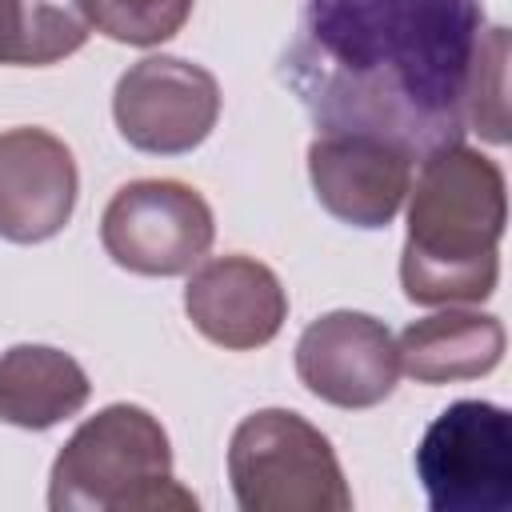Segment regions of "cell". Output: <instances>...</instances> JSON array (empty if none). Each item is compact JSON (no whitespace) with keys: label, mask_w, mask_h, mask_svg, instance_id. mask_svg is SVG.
<instances>
[{"label":"cell","mask_w":512,"mask_h":512,"mask_svg":"<svg viewBox=\"0 0 512 512\" xmlns=\"http://www.w3.org/2000/svg\"><path fill=\"white\" fill-rule=\"evenodd\" d=\"M400 284L412 304H480L500 280L508 188L496 160L460 144L424 156L408 184Z\"/></svg>","instance_id":"7a4b0ae2"},{"label":"cell","mask_w":512,"mask_h":512,"mask_svg":"<svg viewBox=\"0 0 512 512\" xmlns=\"http://www.w3.org/2000/svg\"><path fill=\"white\" fill-rule=\"evenodd\" d=\"M52 512H192L196 496L172 476V444L140 404L88 416L48 476Z\"/></svg>","instance_id":"3957f363"},{"label":"cell","mask_w":512,"mask_h":512,"mask_svg":"<svg viewBox=\"0 0 512 512\" xmlns=\"http://www.w3.org/2000/svg\"><path fill=\"white\" fill-rule=\"evenodd\" d=\"M296 376L324 404L376 408L400 376L396 340L368 312H324L296 340Z\"/></svg>","instance_id":"ba28073f"},{"label":"cell","mask_w":512,"mask_h":512,"mask_svg":"<svg viewBox=\"0 0 512 512\" xmlns=\"http://www.w3.org/2000/svg\"><path fill=\"white\" fill-rule=\"evenodd\" d=\"M88 36V0H0V64H60L80 52Z\"/></svg>","instance_id":"5bb4252c"},{"label":"cell","mask_w":512,"mask_h":512,"mask_svg":"<svg viewBox=\"0 0 512 512\" xmlns=\"http://www.w3.org/2000/svg\"><path fill=\"white\" fill-rule=\"evenodd\" d=\"M308 180L324 212L352 228H388L412 184V156L380 136L320 132L308 144Z\"/></svg>","instance_id":"9c48e42d"},{"label":"cell","mask_w":512,"mask_h":512,"mask_svg":"<svg viewBox=\"0 0 512 512\" xmlns=\"http://www.w3.org/2000/svg\"><path fill=\"white\" fill-rule=\"evenodd\" d=\"M120 136L148 156H180L208 140L220 120V84L208 68L180 56L136 60L112 92Z\"/></svg>","instance_id":"52a82bcc"},{"label":"cell","mask_w":512,"mask_h":512,"mask_svg":"<svg viewBox=\"0 0 512 512\" xmlns=\"http://www.w3.org/2000/svg\"><path fill=\"white\" fill-rule=\"evenodd\" d=\"M504 356V324L488 312L444 308L412 320L396 340V360L416 384H456L488 376Z\"/></svg>","instance_id":"7c38bea8"},{"label":"cell","mask_w":512,"mask_h":512,"mask_svg":"<svg viewBox=\"0 0 512 512\" xmlns=\"http://www.w3.org/2000/svg\"><path fill=\"white\" fill-rule=\"evenodd\" d=\"M228 480L244 512H348L352 488L328 436L292 408L244 416L228 440Z\"/></svg>","instance_id":"277c9868"},{"label":"cell","mask_w":512,"mask_h":512,"mask_svg":"<svg viewBox=\"0 0 512 512\" xmlns=\"http://www.w3.org/2000/svg\"><path fill=\"white\" fill-rule=\"evenodd\" d=\"M416 476L432 512H504L512 504V420L500 404L456 400L420 436Z\"/></svg>","instance_id":"5b68a950"},{"label":"cell","mask_w":512,"mask_h":512,"mask_svg":"<svg viewBox=\"0 0 512 512\" xmlns=\"http://www.w3.org/2000/svg\"><path fill=\"white\" fill-rule=\"evenodd\" d=\"M216 236L208 200L180 180H132L124 184L104 216V252L136 276H184L192 272Z\"/></svg>","instance_id":"8992f818"},{"label":"cell","mask_w":512,"mask_h":512,"mask_svg":"<svg viewBox=\"0 0 512 512\" xmlns=\"http://www.w3.org/2000/svg\"><path fill=\"white\" fill-rule=\"evenodd\" d=\"M508 28H484L472 72H468V96H464V124L480 132L488 144L508 140Z\"/></svg>","instance_id":"9a60e30c"},{"label":"cell","mask_w":512,"mask_h":512,"mask_svg":"<svg viewBox=\"0 0 512 512\" xmlns=\"http://www.w3.org/2000/svg\"><path fill=\"white\" fill-rule=\"evenodd\" d=\"M80 172L72 148L48 128L0 132V236L40 244L64 232L76 208Z\"/></svg>","instance_id":"30bf717a"},{"label":"cell","mask_w":512,"mask_h":512,"mask_svg":"<svg viewBox=\"0 0 512 512\" xmlns=\"http://www.w3.org/2000/svg\"><path fill=\"white\" fill-rule=\"evenodd\" d=\"M192 4L196 0H88V12L92 28L108 40L152 48L172 40L188 24Z\"/></svg>","instance_id":"2e32d148"},{"label":"cell","mask_w":512,"mask_h":512,"mask_svg":"<svg viewBox=\"0 0 512 512\" xmlns=\"http://www.w3.org/2000/svg\"><path fill=\"white\" fill-rule=\"evenodd\" d=\"M184 312L200 336L228 352H252L276 340L288 316V292L276 272L252 256H216L188 276Z\"/></svg>","instance_id":"8fae6325"},{"label":"cell","mask_w":512,"mask_h":512,"mask_svg":"<svg viewBox=\"0 0 512 512\" xmlns=\"http://www.w3.org/2000/svg\"><path fill=\"white\" fill-rule=\"evenodd\" d=\"M484 0H304L280 80L320 132H364L412 160L460 144Z\"/></svg>","instance_id":"6da1fadb"},{"label":"cell","mask_w":512,"mask_h":512,"mask_svg":"<svg viewBox=\"0 0 512 512\" xmlns=\"http://www.w3.org/2000/svg\"><path fill=\"white\" fill-rule=\"evenodd\" d=\"M92 396L88 372L60 348L16 344L0 352V420L40 432L76 416Z\"/></svg>","instance_id":"4fadbf2b"}]
</instances>
